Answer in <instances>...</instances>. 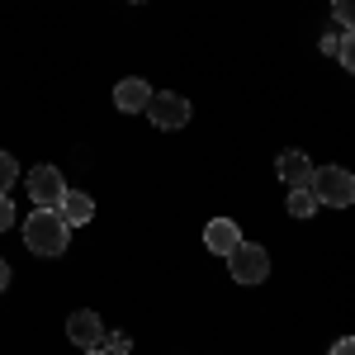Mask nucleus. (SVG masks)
<instances>
[{
    "instance_id": "8",
    "label": "nucleus",
    "mask_w": 355,
    "mask_h": 355,
    "mask_svg": "<svg viewBox=\"0 0 355 355\" xmlns=\"http://www.w3.org/2000/svg\"><path fill=\"white\" fill-rule=\"evenodd\" d=\"M147 100H152V85L142 81V76H128V81L114 85V105L123 114H142L147 110Z\"/></svg>"
},
{
    "instance_id": "7",
    "label": "nucleus",
    "mask_w": 355,
    "mask_h": 355,
    "mask_svg": "<svg viewBox=\"0 0 355 355\" xmlns=\"http://www.w3.org/2000/svg\"><path fill=\"white\" fill-rule=\"evenodd\" d=\"M57 214H62V223H67V227H85V223L95 218V199H90L85 190H62Z\"/></svg>"
},
{
    "instance_id": "12",
    "label": "nucleus",
    "mask_w": 355,
    "mask_h": 355,
    "mask_svg": "<svg viewBox=\"0 0 355 355\" xmlns=\"http://www.w3.org/2000/svg\"><path fill=\"white\" fill-rule=\"evenodd\" d=\"M95 351H105V355H128V351H133V341H128V336H123V331H105V336H100V346H95Z\"/></svg>"
},
{
    "instance_id": "2",
    "label": "nucleus",
    "mask_w": 355,
    "mask_h": 355,
    "mask_svg": "<svg viewBox=\"0 0 355 355\" xmlns=\"http://www.w3.org/2000/svg\"><path fill=\"white\" fill-rule=\"evenodd\" d=\"M308 190H313V199H318V209L327 204V209H351L355 204V180L346 166H313V175H308Z\"/></svg>"
},
{
    "instance_id": "20",
    "label": "nucleus",
    "mask_w": 355,
    "mask_h": 355,
    "mask_svg": "<svg viewBox=\"0 0 355 355\" xmlns=\"http://www.w3.org/2000/svg\"><path fill=\"white\" fill-rule=\"evenodd\" d=\"M85 355H105V351H85Z\"/></svg>"
},
{
    "instance_id": "6",
    "label": "nucleus",
    "mask_w": 355,
    "mask_h": 355,
    "mask_svg": "<svg viewBox=\"0 0 355 355\" xmlns=\"http://www.w3.org/2000/svg\"><path fill=\"white\" fill-rule=\"evenodd\" d=\"M67 336H71L76 346H85V351H95V346H100V336H105L100 313H95V308H76V313L67 318Z\"/></svg>"
},
{
    "instance_id": "21",
    "label": "nucleus",
    "mask_w": 355,
    "mask_h": 355,
    "mask_svg": "<svg viewBox=\"0 0 355 355\" xmlns=\"http://www.w3.org/2000/svg\"><path fill=\"white\" fill-rule=\"evenodd\" d=\"M137 5H142V0H137Z\"/></svg>"
},
{
    "instance_id": "14",
    "label": "nucleus",
    "mask_w": 355,
    "mask_h": 355,
    "mask_svg": "<svg viewBox=\"0 0 355 355\" xmlns=\"http://www.w3.org/2000/svg\"><path fill=\"white\" fill-rule=\"evenodd\" d=\"M331 19H336V28H351L355 24V0H331Z\"/></svg>"
},
{
    "instance_id": "18",
    "label": "nucleus",
    "mask_w": 355,
    "mask_h": 355,
    "mask_svg": "<svg viewBox=\"0 0 355 355\" xmlns=\"http://www.w3.org/2000/svg\"><path fill=\"white\" fill-rule=\"evenodd\" d=\"M327 355H355V341H351V336H341V341H336Z\"/></svg>"
},
{
    "instance_id": "5",
    "label": "nucleus",
    "mask_w": 355,
    "mask_h": 355,
    "mask_svg": "<svg viewBox=\"0 0 355 355\" xmlns=\"http://www.w3.org/2000/svg\"><path fill=\"white\" fill-rule=\"evenodd\" d=\"M62 190H67V180H62L57 166H33L28 171V199H33V209H57Z\"/></svg>"
},
{
    "instance_id": "11",
    "label": "nucleus",
    "mask_w": 355,
    "mask_h": 355,
    "mask_svg": "<svg viewBox=\"0 0 355 355\" xmlns=\"http://www.w3.org/2000/svg\"><path fill=\"white\" fill-rule=\"evenodd\" d=\"M318 214V199H313V190L303 185V190H289V218H313Z\"/></svg>"
},
{
    "instance_id": "19",
    "label": "nucleus",
    "mask_w": 355,
    "mask_h": 355,
    "mask_svg": "<svg viewBox=\"0 0 355 355\" xmlns=\"http://www.w3.org/2000/svg\"><path fill=\"white\" fill-rule=\"evenodd\" d=\"M5 289H10V266L0 261V294H5Z\"/></svg>"
},
{
    "instance_id": "10",
    "label": "nucleus",
    "mask_w": 355,
    "mask_h": 355,
    "mask_svg": "<svg viewBox=\"0 0 355 355\" xmlns=\"http://www.w3.org/2000/svg\"><path fill=\"white\" fill-rule=\"evenodd\" d=\"M237 242H242V232H237V223H232V218H214L209 227H204V246H209L214 256H227Z\"/></svg>"
},
{
    "instance_id": "17",
    "label": "nucleus",
    "mask_w": 355,
    "mask_h": 355,
    "mask_svg": "<svg viewBox=\"0 0 355 355\" xmlns=\"http://www.w3.org/2000/svg\"><path fill=\"white\" fill-rule=\"evenodd\" d=\"M336 43H341V28H327V33H322V53L336 57Z\"/></svg>"
},
{
    "instance_id": "13",
    "label": "nucleus",
    "mask_w": 355,
    "mask_h": 355,
    "mask_svg": "<svg viewBox=\"0 0 355 355\" xmlns=\"http://www.w3.org/2000/svg\"><path fill=\"white\" fill-rule=\"evenodd\" d=\"M19 180V162L10 152H0V194H10V185Z\"/></svg>"
},
{
    "instance_id": "4",
    "label": "nucleus",
    "mask_w": 355,
    "mask_h": 355,
    "mask_svg": "<svg viewBox=\"0 0 355 355\" xmlns=\"http://www.w3.org/2000/svg\"><path fill=\"white\" fill-rule=\"evenodd\" d=\"M142 114H147L157 128L171 133V128H185V123H190V100H185V95H175V90H166V95L152 90V100H147V110H142Z\"/></svg>"
},
{
    "instance_id": "1",
    "label": "nucleus",
    "mask_w": 355,
    "mask_h": 355,
    "mask_svg": "<svg viewBox=\"0 0 355 355\" xmlns=\"http://www.w3.org/2000/svg\"><path fill=\"white\" fill-rule=\"evenodd\" d=\"M24 246L33 256H67L71 246V227L62 223L57 209H33L24 218Z\"/></svg>"
},
{
    "instance_id": "15",
    "label": "nucleus",
    "mask_w": 355,
    "mask_h": 355,
    "mask_svg": "<svg viewBox=\"0 0 355 355\" xmlns=\"http://www.w3.org/2000/svg\"><path fill=\"white\" fill-rule=\"evenodd\" d=\"M336 62H341V67H346V71H351V67H355V48H351V28H341V43H336Z\"/></svg>"
},
{
    "instance_id": "9",
    "label": "nucleus",
    "mask_w": 355,
    "mask_h": 355,
    "mask_svg": "<svg viewBox=\"0 0 355 355\" xmlns=\"http://www.w3.org/2000/svg\"><path fill=\"white\" fill-rule=\"evenodd\" d=\"M275 171H279V180H284L289 190H303V185H308V175H313V162H308L303 152H279Z\"/></svg>"
},
{
    "instance_id": "16",
    "label": "nucleus",
    "mask_w": 355,
    "mask_h": 355,
    "mask_svg": "<svg viewBox=\"0 0 355 355\" xmlns=\"http://www.w3.org/2000/svg\"><path fill=\"white\" fill-rule=\"evenodd\" d=\"M15 218H19V214H15L10 194H0V232H10V227H15Z\"/></svg>"
},
{
    "instance_id": "3",
    "label": "nucleus",
    "mask_w": 355,
    "mask_h": 355,
    "mask_svg": "<svg viewBox=\"0 0 355 355\" xmlns=\"http://www.w3.org/2000/svg\"><path fill=\"white\" fill-rule=\"evenodd\" d=\"M227 270H232L237 284H261L270 275V256H266V246H256V242H237L227 251Z\"/></svg>"
}]
</instances>
